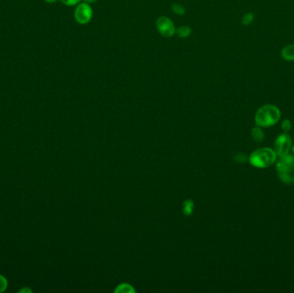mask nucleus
Listing matches in <instances>:
<instances>
[{"instance_id": "obj_1", "label": "nucleus", "mask_w": 294, "mask_h": 293, "mask_svg": "<svg viewBox=\"0 0 294 293\" xmlns=\"http://www.w3.org/2000/svg\"><path fill=\"white\" fill-rule=\"evenodd\" d=\"M281 118V111L274 104L261 106L255 115L256 124L261 128H269L279 122Z\"/></svg>"}, {"instance_id": "obj_2", "label": "nucleus", "mask_w": 294, "mask_h": 293, "mask_svg": "<svg viewBox=\"0 0 294 293\" xmlns=\"http://www.w3.org/2000/svg\"><path fill=\"white\" fill-rule=\"evenodd\" d=\"M277 155L274 149L268 147H261L254 150L249 155V163L258 169H266L274 165L277 161Z\"/></svg>"}, {"instance_id": "obj_3", "label": "nucleus", "mask_w": 294, "mask_h": 293, "mask_svg": "<svg viewBox=\"0 0 294 293\" xmlns=\"http://www.w3.org/2000/svg\"><path fill=\"white\" fill-rule=\"evenodd\" d=\"M93 9L91 8V4L81 2L76 6L74 11V18L76 22L81 25H86L91 23L93 18Z\"/></svg>"}, {"instance_id": "obj_4", "label": "nucleus", "mask_w": 294, "mask_h": 293, "mask_svg": "<svg viewBox=\"0 0 294 293\" xmlns=\"http://www.w3.org/2000/svg\"><path fill=\"white\" fill-rule=\"evenodd\" d=\"M292 146H293L292 138L288 133L284 132V133L279 134L275 140L274 150L277 155V157L280 158L290 152Z\"/></svg>"}, {"instance_id": "obj_5", "label": "nucleus", "mask_w": 294, "mask_h": 293, "mask_svg": "<svg viewBox=\"0 0 294 293\" xmlns=\"http://www.w3.org/2000/svg\"><path fill=\"white\" fill-rule=\"evenodd\" d=\"M156 28L159 34H161L163 37L165 38L172 37L176 34L177 30L172 20L165 16H161L158 17L156 20Z\"/></svg>"}, {"instance_id": "obj_6", "label": "nucleus", "mask_w": 294, "mask_h": 293, "mask_svg": "<svg viewBox=\"0 0 294 293\" xmlns=\"http://www.w3.org/2000/svg\"><path fill=\"white\" fill-rule=\"evenodd\" d=\"M276 170L277 172L294 174V154L288 153L279 158L276 161Z\"/></svg>"}, {"instance_id": "obj_7", "label": "nucleus", "mask_w": 294, "mask_h": 293, "mask_svg": "<svg viewBox=\"0 0 294 293\" xmlns=\"http://www.w3.org/2000/svg\"><path fill=\"white\" fill-rule=\"evenodd\" d=\"M281 57L287 61H294V44H289L283 48Z\"/></svg>"}, {"instance_id": "obj_8", "label": "nucleus", "mask_w": 294, "mask_h": 293, "mask_svg": "<svg viewBox=\"0 0 294 293\" xmlns=\"http://www.w3.org/2000/svg\"><path fill=\"white\" fill-rule=\"evenodd\" d=\"M251 137H252L253 140L257 143L263 142L264 139H265V133L262 130V128L257 126L256 128H252Z\"/></svg>"}, {"instance_id": "obj_9", "label": "nucleus", "mask_w": 294, "mask_h": 293, "mask_svg": "<svg viewBox=\"0 0 294 293\" xmlns=\"http://www.w3.org/2000/svg\"><path fill=\"white\" fill-rule=\"evenodd\" d=\"M192 29L187 25L178 27L176 30V34H178V37L181 39L189 38L192 34Z\"/></svg>"}, {"instance_id": "obj_10", "label": "nucleus", "mask_w": 294, "mask_h": 293, "mask_svg": "<svg viewBox=\"0 0 294 293\" xmlns=\"http://www.w3.org/2000/svg\"><path fill=\"white\" fill-rule=\"evenodd\" d=\"M278 177L281 182L287 186H292L294 184V174L284 173V172H277Z\"/></svg>"}, {"instance_id": "obj_11", "label": "nucleus", "mask_w": 294, "mask_h": 293, "mask_svg": "<svg viewBox=\"0 0 294 293\" xmlns=\"http://www.w3.org/2000/svg\"><path fill=\"white\" fill-rule=\"evenodd\" d=\"M171 11L173 13H175L176 15L178 16H184L186 14V8L181 4H178V3H175V4L171 5Z\"/></svg>"}, {"instance_id": "obj_12", "label": "nucleus", "mask_w": 294, "mask_h": 293, "mask_svg": "<svg viewBox=\"0 0 294 293\" xmlns=\"http://www.w3.org/2000/svg\"><path fill=\"white\" fill-rule=\"evenodd\" d=\"M254 19H255L254 13H252V12L245 13L244 16H243V18H242V24L245 25V26H248V25L253 23Z\"/></svg>"}, {"instance_id": "obj_13", "label": "nucleus", "mask_w": 294, "mask_h": 293, "mask_svg": "<svg viewBox=\"0 0 294 293\" xmlns=\"http://www.w3.org/2000/svg\"><path fill=\"white\" fill-rule=\"evenodd\" d=\"M115 292H121V293H130V292H134V290L132 286H129L128 284H122L121 286H118Z\"/></svg>"}, {"instance_id": "obj_14", "label": "nucleus", "mask_w": 294, "mask_h": 293, "mask_svg": "<svg viewBox=\"0 0 294 293\" xmlns=\"http://www.w3.org/2000/svg\"><path fill=\"white\" fill-rule=\"evenodd\" d=\"M281 128H282L283 132L288 133V132L291 130V128H292L291 120L289 119L283 120L282 122H281Z\"/></svg>"}, {"instance_id": "obj_15", "label": "nucleus", "mask_w": 294, "mask_h": 293, "mask_svg": "<svg viewBox=\"0 0 294 293\" xmlns=\"http://www.w3.org/2000/svg\"><path fill=\"white\" fill-rule=\"evenodd\" d=\"M8 281L6 278H4L3 275H0V293H4L7 289Z\"/></svg>"}, {"instance_id": "obj_16", "label": "nucleus", "mask_w": 294, "mask_h": 293, "mask_svg": "<svg viewBox=\"0 0 294 293\" xmlns=\"http://www.w3.org/2000/svg\"><path fill=\"white\" fill-rule=\"evenodd\" d=\"M247 160H249V158L244 153H238L235 156V161L238 162L239 163H245Z\"/></svg>"}, {"instance_id": "obj_17", "label": "nucleus", "mask_w": 294, "mask_h": 293, "mask_svg": "<svg viewBox=\"0 0 294 293\" xmlns=\"http://www.w3.org/2000/svg\"><path fill=\"white\" fill-rule=\"evenodd\" d=\"M61 3L67 6H75L82 2V0H61Z\"/></svg>"}, {"instance_id": "obj_18", "label": "nucleus", "mask_w": 294, "mask_h": 293, "mask_svg": "<svg viewBox=\"0 0 294 293\" xmlns=\"http://www.w3.org/2000/svg\"><path fill=\"white\" fill-rule=\"evenodd\" d=\"M193 207H194V205H193L192 202L190 200L186 201L184 203V208H183L185 213L186 214H190L192 212Z\"/></svg>"}, {"instance_id": "obj_19", "label": "nucleus", "mask_w": 294, "mask_h": 293, "mask_svg": "<svg viewBox=\"0 0 294 293\" xmlns=\"http://www.w3.org/2000/svg\"><path fill=\"white\" fill-rule=\"evenodd\" d=\"M32 293V291H31L30 288H28V287H23V289L20 290L19 291V293Z\"/></svg>"}, {"instance_id": "obj_20", "label": "nucleus", "mask_w": 294, "mask_h": 293, "mask_svg": "<svg viewBox=\"0 0 294 293\" xmlns=\"http://www.w3.org/2000/svg\"><path fill=\"white\" fill-rule=\"evenodd\" d=\"M98 0H82V2L83 3H86V4H91L96 3Z\"/></svg>"}, {"instance_id": "obj_21", "label": "nucleus", "mask_w": 294, "mask_h": 293, "mask_svg": "<svg viewBox=\"0 0 294 293\" xmlns=\"http://www.w3.org/2000/svg\"><path fill=\"white\" fill-rule=\"evenodd\" d=\"M46 2H48L49 4H53V3H55L57 2L58 0H45Z\"/></svg>"}, {"instance_id": "obj_22", "label": "nucleus", "mask_w": 294, "mask_h": 293, "mask_svg": "<svg viewBox=\"0 0 294 293\" xmlns=\"http://www.w3.org/2000/svg\"><path fill=\"white\" fill-rule=\"evenodd\" d=\"M291 150H292V152H293V154H294V145H293V146H292V149H291Z\"/></svg>"}]
</instances>
